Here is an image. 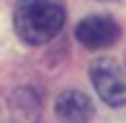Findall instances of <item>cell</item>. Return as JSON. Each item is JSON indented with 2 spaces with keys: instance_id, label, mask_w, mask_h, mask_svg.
Returning a JSON list of instances; mask_svg holds the SVG:
<instances>
[{
  "instance_id": "cell-1",
  "label": "cell",
  "mask_w": 126,
  "mask_h": 123,
  "mask_svg": "<svg viewBox=\"0 0 126 123\" xmlns=\"http://www.w3.org/2000/svg\"><path fill=\"white\" fill-rule=\"evenodd\" d=\"M13 26L26 44H47L64 26V8L57 0H18L13 10Z\"/></svg>"
},
{
  "instance_id": "cell-2",
  "label": "cell",
  "mask_w": 126,
  "mask_h": 123,
  "mask_svg": "<svg viewBox=\"0 0 126 123\" xmlns=\"http://www.w3.org/2000/svg\"><path fill=\"white\" fill-rule=\"evenodd\" d=\"M90 80L93 87L98 90L103 103L121 108L126 105V74L113 59H98L90 67Z\"/></svg>"
},
{
  "instance_id": "cell-3",
  "label": "cell",
  "mask_w": 126,
  "mask_h": 123,
  "mask_svg": "<svg viewBox=\"0 0 126 123\" xmlns=\"http://www.w3.org/2000/svg\"><path fill=\"white\" fill-rule=\"evenodd\" d=\"M77 41L88 49H108L118 41V26L116 21L106 18V15H90V18L80 21L77 26Z\"/></svg>"
},
{
  "instance_id": "cell-4",
  "label": "cell",
  "mask_w": 126,
  "mask_h": 123,
  "mask_svg": "<svg viewBox=\"0 0 126 123\" xmlns=\"http://www.w3.org/2000/svg\"><path fill=\"white\" fill-rule=\"evenodd\" d=\"M57 118L62 123H88L93 118V103L88 95L77 92V90H67L57 98Z\"/></svg>"
},
{
  "instance_id": "cell-5",
  "label": "cell",
  "mask_w": 126,
  "mask_h": 123,
  "mask_svg": "<svg viewBox=\"0 0 126 123\" xmlns=\"http://www.w3.org/2000/svg\"><path fill=\"white\" fill-rule=\"evenodd\" d=\"M103 3H108V0H103Z\"/></svg>"
}]
</instances>
